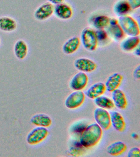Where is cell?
<instances>
[{
    "label": "cell",
    "instance_id": "1",
    "mask_svg": "<svg viewBox=\"0 0 140 157\" xmlns=\"http://www.w3.org/2000/svg\"><path fill=\"white\" fill-rule=\"evenodd\" d=\"M102 135V129L98 124H91L83 131L80 138L81 144L86 148L94 147L101 140Z\"/></svg>",
    "mask_w": 140,
    "mask_h": 157
},
{
    "label": "cell",
    "instance_id": "2",
    "mask_svg": "<svg viewBox=\"0 0 140 157\" xmlns=\"http://www.w3.org/2000/svg\"><path fill=\"white\" fill-rule=\"evenodd\" d=\"M118 24L125 35L128 36H139V25L136 19L128 15L119 17Z\"/></svg>",
    "mask_w": 140,
    "mask_h": 157
},
{
    "label": "cell",
    "instance_id": "3",
    "mask_svg": "<svg viewBox=\"0 0 140 157\" xmlns=\"http://www.w3.org/2000/svg\"><path fill=\"white\" fill-rule=\"evenodd\" d=\"M80 40L83 48L90 52L96 50L99 44L95 31L90 28H86L82 31Z\"/></svg>",
    "mask_w": 140,
    "mask_h": 157
},
{
    "label": "cell",
    "instance_id": "4",
    "mask_svg": "<svg viewBox=\"0 0 140 157\" xmlns=\"http://www.w3.org/2000/svg\"><path fill=\"white\" fill-rule=\"evenodd\" d=\"M49 135V131L47 128L36 127L28 134L26 137V142L30 146H38L44 142Z\"/></svg>",
    "mask_w": 140,
    "mask_h": 157
},
{
    "label": "cell",
    "instance_id": "5",
    "mask_svg": "<svg viewBox=\"0 0 140 157\" xmlns=\"http://www.w3.org/2000/svg\"><path fill=\"white\" fill-rule=\"evenodd\" d=\"M94 119L96 123L103 130H107L111 126L110 113L106 109L98 108L94 113Z\"/></svg>",
    "mask_w": 140,
    "mask_h": 157
},
{
    "label": "cell",
    "instance_id": "6",
    "mask_svg": "<svg viewBox=\"0 0 140 157\" xmlns=\"http://www.w3.org/2000/svg\"><path fill=\"white\" fill-rule=\"evenodd\" d=\"M85 100V94L82 90L75 91L71 93L65 101V105L67 109H74L79 108Z\"/></svg>",
    "mask_w": 140,
    "mask_h": 157
},
{
    "label": "cell",
    "instance_id": "7",
    "mask_svg": "<svg viewBox=\"0 0 140 157\" xmlns=\"http://www.w3.org/2000/svg\"><path fill=\"white\" fill-rule=\"evenodd\" d=\"M54 11V6L50 2H45L39 6L34 12V17L37 21H43L51 18Z\"/></svg>",
    "mask_w": 140,
    "mask_h": 157
},
{
    "label": "cell",
    "instance_id": "8",
    "mask_svg": "<svg viewBox=\"0 0 140 157\" xmlns=\"http://www.w3.org/2000/svg\"><path fill=\"white\" fill-rule=\"evenodd\" d=\"M74 66L78 71L86 73L94 72L97 67V64L95 61L85 57L76 59L74 61Z\"/></svg>",
    "mask_w": 140,
    "mask_h": 157
},
{
    "label": "cell",
    "instance_id": "9",
    "mask_svg": "<svg viewBox=\"0 0 140 157\" xmlns=\"http://www.w3.org/2000/svg\"><path fill=\"white\" fill-rule=\"evenodd\" d=\"M88 82V77L84 72H80L75 75L71 79L70 85L75 91L82 90L86 86Z\"/></svg>",
    "mask_w": 140,
    "mask_h": 157
},
{
    "label": "cell",
    "instance_id": "10",
    "mask_svg": "<svg viewBox=\"0 0 140 157\" xmlns=\"http://www.w3.org/2000/svg\"><path fill=\"white\" fill-rule=\"evenodd\" d=\"M54 14L59 19L68 20L73 16V11L70 6L63 2L54 7Z\"/></svg>",
    "mask_w": 140,
    "mask_h": 157
},
{
    "label": "cell",
    "instance_id": "11",
    "mask_svg": "<svg viewBox=\"0 0 140 157\" xmlns=\"http://www.w3.org/2000/svg\"><path fill=\"white\" fill-rule=\"evenodd\" d=\"M120 48L125 52H130L139 46L140 39L139 36H128L122 40Z\"/></svg>",
    "mask_w": 140,
    "mask_h": 157
},
{
    "label": "cell",
    "instance_id": "12",
    "mask_svg": "<svg viewBox=\"0 0 140 157\" xmlns=\"http://www.w3.org/2000/svg\"><path fill=\"white\" fill-rule=\"evenodd\" d=\"M81 44L79 37L76 36L72 37L66 40L62 45V52L66 55H72L78 50Z\"/></svg>",
    "mask_w": 140,
    "mask_h": 157
},
{
    "label": "cell",
    "instance_id": "13",
    "mask_svg": "<svg viewBox=\"0 0 140 157\" xmlns=\"http://www.w3.org/2000/svg\"><path fill=\"white\" fill-rule=\"evenodd\" d=\"M31 124L35 127L48 128L52 125V120L51 117L46 114H35L30 119Z\"/></svg>",
    "mask_w": 140,
    "mask_h": 157
},
{
    "label": "cell",
    "instance_id": "14",
    "mask_svg": "<svg viewBox=\"0 0 140 157\" xmlns=\"http://www.w3.org/2000/svg\"><path fill=\"white\" fill-rule=\"evenodd\" d=\"M18 27V22L14 18L8 16L0 17V30L5 33L15 31Z\"/></svg>",
    "mask_w": 140,
    "mask_h": 157
},
{
    "label": "cell",
    "instance_id": "15",
    "mask_svg": "<svg viewBox=\"0 0 140 157\" xmlns=\"http://www.w3.org/2000/svg\"><path fill=\"white\" fill-rule=\"evenodd\" d=\"M14 55L18 59L21 61L25 59L29 53L27 43L22 39L17 40L14 45Z\"/></svg>",
    "mask_w": 140,
    "mask_h": 157
},
{
    "label": "cell",
    "instance_id": "16",
    "mask_svg": "<svg viewBox=\"0 0 140 157\" xmlns=\"http://www.w3.org/2000/svg\"><path fill=\"white\" fill-rule=\"evenodd\" d=\"M123 80V76L118 72H116L109 76L105 83L106 90L109 92L118 89Z\"/></svg>",
    "mask_w": 140,
    "mask_h": 157
},
{
    "label": "cell",
    "instance_id": "17",
    "mask_svg": "<svg viewBox=\"0 0 140 157\" xmlns=\"http://www.w3.org/2000/svg\"><path fill=\"white\" fill-rule=\"evenodd\" d=\"M111 124L116 131L123 132L126 128V123L123 117L116 111H110V113Z\"/></svg>",
    "mask_w": 140,
    "mask_h": 157
},
{
    "label": "cell",
    "instance_id": "18",
    "mask_svg": "<svg viewBox=\"0 0 140 157\" xmlns=\"http://www.w3.org/2000/svg\"><path fill=\"white\" fill-rule=\"evenodd\" d=\"M106 91L105 83L102 82L95 83L86 91V95L90 99H94L102 95Z\"/></svg>",
    "mask_w": 140,
    "mask_h": 157
},
{
    "label": "cell",
    "instance_id": "19",
    "mask_svg": "<svg viewBox=\"0 0 140 157\" xmlns=\"http://www.w3.org/2000/svg\"><path fill=\"white\" fill-rule=\"evenodd\" d=\"M112 99L115 105L118 109L124 110L127 107L128 102L126 95L121 90L117 89L112 92Z\"/></svg>",
    "mask_w": 140,
    "mask_h": 157
},
{
    "label": "cell",
    "instance_id": "20",
    "mask_svg": "<svg viewBox=\"0 0 140 157\" xmlns=\"http://www.w3.org/2000/svg\"><path fill=\"white\" fill-rule=\"evenodd\" d=\"M90 20L91 24L95 29H105L109 25L110 18L105 15L98 14L93 16Z\"/></svg>",
    "mask_w": 140,
    "mask_h": 157
},
{
    "label": "cell",
    "instance_id": "21",
    "mask_svg": "<svg viewBox=\"0 0 140 157\" xmlns=\"http://www.w3.org/2000/svg\"><path fill=\"white\" fill-rule=\"evenodd\" d=\"M132 9L127 0H119L114 5V11L118 17L128 15Z\"/></svg>",
    "mask_w": 140,
    "mask_h": 157
},
{
    "label": "cell",
    "instance_id": "22",
    "mask_svg": "<svg viewBox=\"0 0 140 157\" xmlns=\"http://www.w3.org/2000/svg\"><path fill=\"white\" fill-rule=\"evenodd\" d=\"M106 28L109 37L115 41H121L125 38V33L119 24L114 25H109Z\"/></svg>",
    "mask_w": 140,
    "mask_h": 157
},
{
    "label": "cell",
    "instance_id": "23",
    "mask_svg": "<svg viewBox=\"0 0 140 157\" xmlns=\"http://www.w3.org/2000/svg\"><path fill=\"white\" fill-rule=\"evenodd\" d=\"M127 149V146L123 142L118 141L109 145L107 152L110 155L118 156L122 154Z\"/></svg>",
    "mask_w": 140,
    "mask_h": 157
},
{
    "label": "cell",
    "instance_id": "24",
    "mask_svg": "<svg viewBox=\"0 0 140 157\" xmlns=\"http://www.w3.org/2000/svg\"><path fill=\"white\" fill-rule=\"evenodd\" d=\"M94 99L96 105L102 109L110 110L115 107L113 101L108 97L101 95Z\"/></svg>",
    "mask_w": 140,
    "mask_h": 157
},
{
    "label": "cell",
    "instance_id": "25",
    "mask_svg": "<svg viewBox=\"0 0 140 157\" xmlns=\"http://www.w3.org/2000/svg\"><path fill=\"white\" fill-rule=\"evenodd\" d=\"M95 34L98 44H105L108 41L110 38L107 32L105 29H97Z\"/></svg>",
    "mask_w": 140,
    "mask_h": 157
},
{
    "label": "cell",
    "instance_id": "26",
    "mask_svg": "<svg viewBox=\"0 0 140 157\" xmlns=\"http://www.w3.org/2000/svg\"><path fill=\"white\" fill-rule=\"evenodd\" d=\"M140 156V150L138 147H133L129 151L128 153V157H139Z\"/></svg>",
    "mask_w": 140,
    "mask_h": 157
},
{
    "label": "cell",
    "instance_id": "27",
    "mask_svg": "<svg viewBox=\"0 0 140 157\" xmlns=\"http://www.w3.org/2000/svg\"><path fill=\"white\" fill-rule=\"evenodd\" d=\"M132 10L137 9L140 7V0H127Z\"/></svg>",
    "mask_w": 140,
    "mask_h": 157
},
{
    "label": "cell",
    "instance_id": "28",
    "mask_svg": "<svg viewBox=\"0 0 140 157\" xmlns=\"http://www.w3.org/2000/svg\"><path fill=\"white\" fill-rule=\"evenodd\" d=\"M140 66H138L136 67L133 72V76L136 79H139L140 78Z\"/></svg>",
    "mask_w": 140,
    "mask_h": 157
},
{
    "label": "cell",
    "instance_id": "29",
    "mask_svg": "<svg viewBox=\"0 0 140 157\" xmlns=\"http://www.w3.org/2000/svg\"><path fill=\"white\" fill-rule=\"evenodd\" d=\"M48 1L50 3L53 5H56V6L63 3L64 1V0H48Z\"/></svg>",
    "mask_w": 140,
    "mask_h": 157
},
{
    "label": "cell",
    "instance_id": "30",
    "mask_svg": "<svg viewBox=\"0 0 140 157\" xmlns=\"http://www.w3.org/2000/svg\"><path fill=\"white\" fill-rule=\"evenodd\" d=\"M118 24V20L115 18H110L109 20V25H114Z\"/></svg>",
    "mask_w": 140,
    "mask_h": 157
},
{
    "label": "cell",
    "instance_id": "31",
    "mask_svg": "<svg viewBox=\"0 0 140 157\" xmlns=\"http://www.w3.org/2000/svg\"><path fill=\"white\" fill-rule=\"evenodd\" d=\"M134 54L136 56L139 57L140 56V48L139 46L136 48L134 50Z\"/></svg>",
    "mask_w": 140,
    "mask_h": 157
},
{
    "label": "cell",
    "instance_id": "32",
    "mask_svg": "<svg viewBox=\"0 0 140 157\" xmlns=\"http://www.w3.org/2000/svg\"><path fill=\"white\" fill-rule=\"evenodd\" d=\"M1 43H2V39H1V38L0 37V45H1Z\"/></svg>",
    "mask_w": 140,
    "mask_h": 157
}]
</instances>
